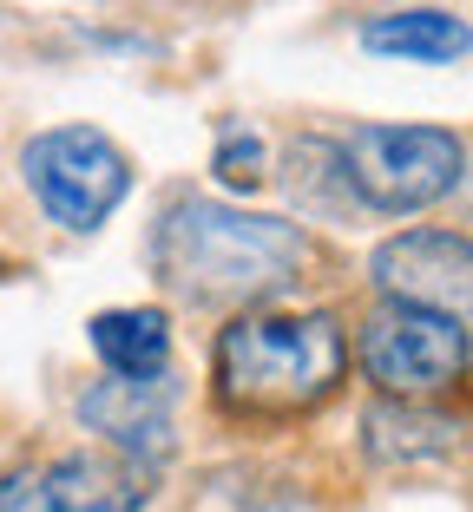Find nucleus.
Segmentation results:
<instances>
[{
  "label": "nucleus",
  "mask_w": 473,
  "mask_h": 512,
  "mask_svg": "<svg viewBox=\"0 0 473 512\" xmlns=\"http://www.w3.org/2000/svg\"><path fill=\"white\" fill-rule=\"evenodd\" d=\"M158 289L191 309H257L296 289L309 263V237L283 217H257L217 197H171L145 237Z\"/></svg>",
  "instance_id": "nucleus-1"
},
{
  "label": "nucleus",
  "mask_w": 473,
  "mask_h": 512,
  "mask_svg": "<svg viewBox=\"0 0 473 512\" xmlns=\"http://www.w3.org/2000/svg\"><path fill=\"white\" fill-rule=\"evenodd\" d=\"M362 53L408 66H454L473 53V27L447 7H395V14H375L362 27Z\"/></svg>",
  "instance_id": "nucleus-9"
},
{
  "label": "nucleus",
  "mask_w": 473,
  "mask_h": 512,
  "mask_svg": "<svg viewBox=\"0 0 473 512\" xmlns=\"http://www.w3.org/2000/svg\"><path fill=\"white\" fill-rule=\"evenodd\" d=\"M86 342L106 375H165L171 368V316L165 309H99Z\"/></svg>",
  "instance_id": "nucleus-11"
},
{
  "label": "nucleus",
  "mask_w": 473,
  "mask_h": 512,
  "mask_svg": "<svg viewBox=\"0 0 473 512\" xmlns=\"http://www.w3.org/2000/svg\"><path fill=\"white\" fill-rule=\"evenodd\" d=\"M152 467L125 453H53L0 480V512H145Z\"/></svg>",
  "instance_id": "nucleus-6"
},
{
  "label": "nucleus",
  "mask_w": 473,
  "mask_h": 512,
  "mask_svg": "<svg viewBox=\"0 0 473 512\" xmlns=\"http://www.w3.org/2000/svg\"><path fill=\"white\" fill-rule=\"evenodd\" d=\"M342 165L362 211L414 217L467 184V145L447 125H349Z\"/></svg>",
  "instance_id": "nucleus-3"
},
{
  "label": "nucleus",
  "mask_w": 473,
  "mask_h": 512,
  "mask_svg": "<svg viewBox=\"0 0 473 512\" xmlns=\"http://www.w3.org/2000/svg\"><path fill=\"white\" fill-rule=\"evenodd\" d=\"M382 296H414L473 329V237L467 230H401L368 256Z\"/></svg>",
  "instance_id": "nucleus-8"
},
{
  "label": "nucleus",
  "mask_w": 473,
  "mask_h": 512,
  "mask_svg": "<svg viewBox=\"0 0 473 512\" xmlns=\"http://www.w3.org/2000/svg\"><path fill=\"white\" fill-rule=\"evenodd\" d=\"M467 362H473V329L414 296H382L355 329V368L401 401L447 394L467 375Z\"/></svg>",
  "instance_id": "nucleus-4"
},
{
  "label": "nucleus",
  "mask_w": 473,
  "mask_h": 512,
  "mask_svg": "<svg viewBox=\"0 0 473 512\" xmlns=\"http://www.w3.org/2000/svg\"><path fill=\"white\" fill-rule=\"evenodd\" d=\"M178 375H106L79 394V421L106 440L112 453L138 460V467H165L178 447Z\"/></svg>",
  "instance_id": "nucleus-7"
},
{
  "label": "nucleus",
  "mask_w": 473,
  "mask_h": 512,
  "mask_svg": "<svg viewBox=\"0 0 473 512\" xmlns=\"http://www.w3.org/2000/svg\"><path fill=\"white\" fill-rule=\"evenodd\" d=\"M349 375V335L336 316H230L211 355V388L230 421H296Z\"/></svg>",
  "instance_id": "nucleus-2"
},
{
  "label": "nucleus",
  "mask_w": 473,
  "mask_h": 512,
  "mask_svg": "<svg viewBox=\"0 0 473 512\" xmlns=\"http://www.w3.org/2000/svg\"><path fill=\"white\" fill-rule=\"evenodd\" d=\"M362 447L382 460V467H408V460H441V453L460 447V421H447V414H434L428 401H401V394H388V401H375L362 414Z\"/></svg>",
  "instance_id": "nucleus-10"
},
{
  "label": "nucleus",
  "mask_w": 473,
  "mask_h": 512,
  "mask_svg": "<svg viewBox=\"0 0 473 512\" xmlns=\"http://www.w3.org/2000/svg\"><path fill=\"white\" fill-rule=\"evenodd\" d=\"M20 184L73 237H92L132 197V158L99 125H53L20 145Z\"/></svg>",
  "instance_id": "nucleus-5"
},
{
  "label": "nucleus",
  "mask_w": 473,
  "mask_h": 512,
  "mask_svg": "<svg viewBox=\"0 0 473 512\" xmlns=\"http://www.w3.org/2000/svg\"><path fill=\"white\" fill-rule=\"evenodd\" d=\"M211 171L224 191H257L270 178V145H263L257 125H217V151H211Z\"/></svg>",
  "instance_id": "nucleus-12"
}]
</instances>
